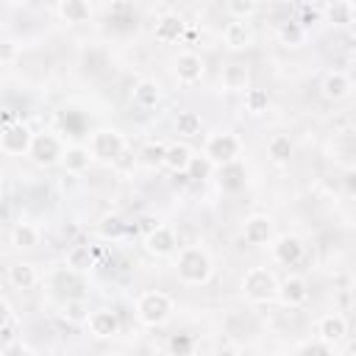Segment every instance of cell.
I'll use <instances>...</instances> for the list:
<instances>
[{"instance_id":"ba28073f","label":"cell","mask_w":356,"mask_h":356,"mask_svg":"<svg viewBox=\"0 0 356 356\" xmlns=\"http://www.w3.org/2000/svg\"><path fill=\"white\" fill-rule=\"evenodd\" d=\"M175 75H178L181 83L200 81V75H203V58L197 53H192V50L178 53V58H175Z\"/></svg>"},{"instance_id":"8d00e7d4","label":"cell","mask_w":356,"mask_h":356,"mask_svg":"<svg viewBox=\"0 0 356 356\" xmlns=\"http://www.w3.org/2000/svg\"><path fill=\"white\" fill-rule=\"evenodd\" d=\"M125 228H128V225H125L120 217H103V225H100L103 236H120Z\"/></svg>"},{"instance_id":"484cf974","label":"cell","mask_w":356,"mask_h":356,"mask_svg":"<svg viewBox=\"0 0 356 356\" xmlns=\"http://www.w3.org/2000/svg\"><path fill=\"white\" fill-rule=\"evenodd\" d=\"M58 11H61V17H64L67 22H86V19L92 17L89 3H83V0H64V3L58 6Z\"/></svg>"},{"instance_id":"5bb4252c","label":"cell","mask_w":356,"mask_h":356,"mask_svg":"<svg viewBox=\"0 0 356 356\" xmlns=\"http://www.w3.org/2000/svg\"><path fill=\"white\" fill-rule=\"evenodd\" d=\"M270 234H273V222H270L267 217L253 214V217H248V220H245L242 236H245V242H248V245H264V242L270 239Z\"/></svg>"},{"instance_id":"b9f144b4","label":"cell","mask_w":356,"mask_h":356,"mask_svg":"<svg viewBox=\"0 0 356 356\" xmlns=\"http://www.w3.org/2000/svg\"><path fill=\"white\" fill-rule=\"evenodd\" d=\"M14 53H17V47L11 44V42H0V58L6 61V58H14Z\"/></svg>"},{"instance_id":"bcb514c9","label":"cell","mask_w":356,"mask_h":356,"mask_svg":"<svg viewBox=\"0 0 356 356\" xmlns=\"http://www.w3.org/2000/svg\"><path fill=\"white\" fill-rule=\"evenodd\" d=\"M0 200H3V186H0Z\"/></svg>"},{"instance_id":"7bdbcfd3","label":"cell","mask_w":356,"mask_h":356,"mask_svg":"<svg viewBox=\"0 0 356 356\" xmlns=\"http://www.w3.org/2000/svg\"><path fill=\"white\" fill-rule=\"evenodd\" d=\"M8 317H11V306L0 298V325H6V323H8Z\"/></svg>"},{"instance_id":"30bf717a","label":"cell","mask_w":356,"mask_h":356,"mask_svg":"<svg viewBox=\"0 0 356 356\" xmlns=\"http://www.w3.org/2000/svg\"><path fill=\"white\" fill-rule=\"evenodd\" d=\"M273 256H275V261H281V264H286V267H292V264H298L300 259H303V242L298 239V236H281L275 245H273Z\"/></svg>"},{"instance_id":"d6986e66","label":"cell","mask_w":356,"mask_h":356,"mask_svg":"<svg viewBox=\"0 0 356 356\" xmlns=\"http://www.w3.org/2000/svg\"><path fill=\"white\" fill-rule=\"evenodd\" d=\"M323 11H325V17H328V22H334V25H339V28H345V25H350V22H353V14H356V6H353L350 0H337V3H331V6H325Z\"/></svg>"},{"instance_id":"d4e9b609","label":"cell","mask_w":356,"mask_h":356,"mask_svg":"<svg viewBox=\"0 0 356 356\" xmlns=\"http://www.w3.org/2000/svg\"><path fill=\"white\" fill-rule=\"evenodd\" d=\"M108 19L117 22V28L131 31V28L136 25V11H134L131 3H111V8H108Z\"/></svg>"},{"instance_id":"1f68e13d","label":"cell","mask_w":356,"mask_h":356,"mask_svg":"<svg viewBox=\"0 0 356 356\" xmlns=\"http://www.w3.org/2000/svg\"><path fill=\"white\" fill-rule=\"evenodd\" d=\"M209 172H211V161L206 156H192L189 159V164H186V178L189 181H203V178H209Z\"/></svg>"},{"instance_id":"e0dca14e","label":"cell","mask_w":356,"mask_h":356,"mask_svg":"<svg viewBox=\"0 0 356 356\" xmlns=\"http://www.w3.org/2000/svg\"><path fill=\"white\" fill-rule=\"evenodd\" d=\"M350 92V81L345 72H328L323 78V97L325 100H342Z\"/></svg>"},{"instance_id":"f6af8a7d","label":"cell","mask_w":356,"mask_h":356,"mask_svg":"<svg viewBox=\"0 0 356 356\" xmlns=\"http://www.w3.org/2000/svg\"><path fill=\"white\" fill-rule=\"evenodd\" d=\"M103 356H122V353H103Z\"/></svg>"},{"instance_id":"ee69618b","label":"cell","mask_w":356,"mask_h":356,"mask_svg":"<svg viewBox=\"0 0 356 356\" xmlns=\"http://www.w3.org/2000/svg\"><path fill=\"white\" fill-rule=\"evenodd\" d=\"M6 356H19V353H17V350H8V353H6Z\"/></svg>"},{"instance_id":"ab89813d","label":"cell","mask_w":356,"mask_h":356,"mask_svg":"<svg viewBox=\"0 0 356 356\" xmlns=\"http://www.w3.org/2000/svg\"><path fill=\"white\" fill-rule=\"evenodd\" d=\"M317 14H320V8H309V6H303V19L298 22L300 28H306V25H312L314 19H317Z\"/></svg>"},{"instance_id":"d590c367","label":"cell","mask_w":356,"mask_h":356,"mask_svg":"<svg viewBox=\"0 0 356 356\" xmlns=\"http://www.w3.org/2000/svg\"><path fill=\"white\" fill-rule=\"evenodd\" d=\"M281 39L284 42H289V44H298L300 39H303V28L298 25V22H281Z\"/></svg>"},{"instance_id":"277c9868","label":"cell","mask_w":356,"mask_h":356,"mask_svg":"<svg viewBox=\"0 0 356 356\" xmlns=\"http://www.w3.org/2000/svg\"><path fill=\"white\" fill-rule=\"evenodd\" d=\"M236 156H239V139L234 136V134H214L209 142H206V159L211 161V164H231V161H236Z\"/></svg>"},{"instance_id":"7402d4cb","label":"cell","mask_w":356,"mask_h":356,"mask_svg":"<svg viewBox=\"0 0 356 356\" xmlns=\"http://www.w3.org/2000/svg\"><path fill=\"white\" fill-rule=\"evenodd\" d=\"M95 264V250L89 245H72L70 253H67V267L75 270V273H83Z\"/></svg>"},{"instance_id":"7a4b0ae2","label":"cell","mask_w":356,"mask_h":356,"mask_svg":"<svg viewBox=\"0 0 356 356\" xmlns=\"http://www.w3.org/2000/svg\"><path fill=\"white\" fill-rule=\"evenodd\" d=\"M242 289L250 300L256 303H264L270 298L278 295V284H275V275L267 270V267H250L242 278Z\"/></svg>"},{"instance_id":"d6a6232c","label":"cell","mask_w":356,"mask_h":356,"mask_svg":"<svg viewBox=\"0 0 356 356\" xmlns=\"http://www.w3.org/2000/svg\"><path fill=\"white\" fill-rule=\"evenodd\" d=\"M245 106H248V111L261 114L267 108V92L264 89H248L245 92Z\"/></svg>"},{"instance_id":"836d02e7","label":"cell","mask_w":356,"mask_h":356,"mask_svg":"<svg viewBox=\"0 0 356 356\" xmlns=\"http://www.w3.org/2000/svg\"><path fill=\"white\" fill-rule=\"evenodd\" d=\"M164 153H167V145L164 142H150L142 147V159L147 164H164Z\"/></svg>"},{"instance_id":"60d3db41","label":"cell","mask_w":356,"mask_h":356,"mask_svg":"<svg viewBox=\"0 0 356 356\" xmlns=\"http://www.w3.org/2000/svg\"><path fill=\"white\" fill-rule=\"evenodd\" d=\"M17 122V117H14V111H8V108H3L0 111V131L3 128H8V125H14Z\"/></svg>"},{"instance_id":"74e56055","label":"cell","mask_w":356,"mask_h":356,"mask_svg":"<svg viewBox=\"0 0 356 356\" xmlns=\"http://www.w3.org/2000/svg\"><path fill=\"white\" fill-rule=\"evenodd\" d=\"M170 350H172L175 356H189V350H192V337H186V334L172 337V339H170Z\"/></svg>"},{"instance_id":"e575fe53","label":"cell","mask_w":356,"mask_h":356,"mask_svg":"<svg viewBox=\"0 0 356 356\" xmlns=\"http://www.w3.org/2000/svg\"><path fill=\"white\" fill-rule=\"evenodd\" d=\"M256 8H259V6H256L253 0H231V3H228V11H231L236 19H245V17H250Z\"/></svg>"},{"instance_id":"4fadbf2b","label":"cell","mask_w":356,"mask_h":356,"mask_svg":"<svg viewBox=\"0 0 356 356\" xmlns=\"http://www.w3.org/2000/svg\"><path fill=\"white\" fill-rule=\"evenodd\" d=\"M86 323H89V331H92L95 337H111V334L120 331V317H117L111 309H97V312H92V314L86 317Z\"/></svg>"},{"instance_id":"cb8c5ba5","label":"cell","mask_w":356,"mask_h":356,"mask_svg":"<svg viewBox=\"0 0 356 356\" xmlns=\"http://www.w3.org/2000/svg\"><path fill=\"white\" fill-rule=\"evenodd\" d=\"M8 281L14 289H31L36 284V270L33 264H11L8 267Z\"/></svg>"},{"instance_id":"52a82bcc","label":"cell","mask_w":356,"mask_h":356,"mask_svg":"<svg viewBox=\"0 0 356 356\" xmlns=\"http://www.w3.org/2000/svg\"><path fill=\"white\" fill-rule=\"evenodd\" d=\"M28 153H31V159L36 164H53L61 156V145H58V139L53 134H33Z\"/></svg>"},{"instance_id":"9c48e42d","label":"cell","mask_w":356,"mask_h":356,"mask_svg":"<svg viewBox=\"0 0 356 356\" xmlns=\"http://www.w3.org/2000/svg\"><path fill=\"white\" fill-rule=\"evenodd\" d=\"M220 81H222V89H228V92H248V89H250V72H248V67L239 64V61L222 67Z\"/></svg>"},{"instance_id":"ac0fdd59","label":"cell","mask_w":356,"mask_h":356,"mask_svg":"<svg viewBox=\"0 0 356 356\" xmlns=\"http://www.w3.org/2000/svg\"><path fill=\"white\" fill-rule=\"evenodd\" d=\"M156 39L159 42H164V44H170V42H175L181 33H184V19L181 17H175V14H164L159 22H156Z\"/></svg>"},{"instance_id":"f546056e","label":"cell","mask_w":356,"mask_h":356,"mask_svg":"<svg viewBox=\"0 0 356 356\" xmlns=\"http://www.w3.org/2000/svg\"><path fill=\"white\" fill-rule=\"evenodd\" d=\"M11 242H14L17 248H33V245L39 242V231H36L33 225H28V222H19V225L11 231Z\"/></svg>"},{"instance_id":"8992f818","label":"cell","mask_w":356,"mask_h":356,"mask_svg":"<svg viewBox=\"0 0 356 356\" xmlns=\"http://www.w3.org/2000/svg\"><path fill=\"white\" fill-rule=\"evenodd\" d=\"M31 139H33V134L28 131V125L14 122V125L0 131V150H6V153H28Z\"/></svg>"},{"instance_id":"9a60e30c","label":"cell","mask_w":356,"mask_h":356,"mask_svg":"<svg viewBox=\"0 0 356 356\" xmlns=\"http://www.w3.org/2000/svg\"><path fill=\"white\" fill-rule=\"evenodd\" d=\"M278 295H281V300H284L286 306H303V303L309 300V286H306L303 278L292 275V278H286V281L278 286Z\"/></svg>"},{"instance_id":"7c38bea8","label":"cell","mask_w":356,"mask_h":356,"mask_svg":"<svg viewBox=\"0 0 356 356\" xmlns=\"http://www.w3.org/2000/svg\"><path fill=\"white\" fill-rule=\"evenodd\" d=\"M222 39L228 47L234 50H242V47H250L253 44V31L245 19H231L225 28H222Z\"/></svg>"},{"instance_id":"4316f807","label":"cell","mask_w":356,"mask_h":356,"mask_svg":"<svg viewBox=\"0 0 356 356\" xmlns=\"http://www.w3.org/2000/svg\"><path fill=\"white\" fill-rule=\"evenodd\" d=\"M267 156H270L275 164L289 161V156H292V139L284 136V134H275V136L267 142Z\"/></svg>"},{"instance_id":"44dd1931","label":"cell","mask_w":356,"mask_h":356,"mask_svg":"<svg viewBox=\"0 0 356 356\" xmlns=\"http://www.w3.org/2000/svg\"><path fill=\"white\" fill-rule=\"evenodd\" d=\"M220 184H222V189H228V192H239V189L245 186V167L236 164V161L222 164V167H220Z\"/></svg>"},{"instance_id":"2e32d148","label":"cell","mask_w":356,"mask_h":356,"mask_svg":"<svg viewBox=\"0 0 356 356\" xmlns=\"http://www.w3.org/2000/svg\"><path fill=\"white\" fill-rule=\"evenodd\" d=\"M147 250L156 253V256H167L175 250V234L167 228V225H156L150 234H147Z\"/></svg>"},{"instance_id":"f35d334b","label":"cell","mask_w":356,"mask_h":356,"mask_svg":"<svg viewBox=\"0 0 356 356\" xmlns=\"http://www.w3.org/2000/svg\"><path fill=\"white\" fill-rule=\"evenodd\" d=\"M300 356H331V348L325 342H312L300 350Z\"/></svg>"},{"instance_id":"603a6c76","label":"cell","mask_w":356,"mask_h":356,"mask_svg":"<svg viewBox=\"0 0 356 356\" xmlns=\"http://www.w3.org/2000/svg\"><path fill=\"white\" fill-rule=\"evenodd\" d=\"M192 153L186 145H167V153H164V167H170L172 172H186V164H189Z\"/></svg>"},{"instance_id":"ffe728a7","label":"cell","mask_w":356,"mask_h":356,"mask_svg":"<svg viewBox=\"0 0 356 356\" xmlns=\"http://www.w3.org/2000/svg\"><path fill=\"white\" fill-rule=\"evenodd\" d=\"M89 161H92V153H89V147H81V145H75V147H70V150L64 153V172H70V175H78V172H83V170L89 167Z\"/></svg>"},{"instance_id":"4dcf8cb0","label":"cell","mask_w":356,"mask_h":356,"mask_svg":"<svg viewBox=\"0 0 356 356\" xmlns=\"http://www.w3.org/2000/svg\"><path fill=\"white\" fill-rule=\"evenodd\" d=\"M61 314H64L70 323H86V317H89V309H86L83 298H67V303H64Z\"/></svg>"},{"instance_id":"f1b7e54d","label":"cell","mask_w":356,"mask_h":356,"mask_svg":"<svg viewBox=\"0 0 356 356\" xmlns=\"http://www.w3.org/2000/svg\"><path fill=\"white\" fill-rule=\"evenodd\" d=\"M175 131L181 136H197L200 134V114L197 111H178L175 117Z\"/></svg>"},{"instance_id":"8fae6325","label":"cell","mask_w":356,"mask_h":356,"mask_svg":"<svg viewBox=\"0 0 356 356\" xmlns=\"http://www.w3.org/2000/svg\"><path fill=\"white\" fill-rule=\"evenodd\" d=\"M317 334H320V342H325V345H334V342H339L345 334H348V323H345V317L342 314H325V317H320V323H317Z\"/></svg>"},{"instance_id":"7dc6e473","label":"cell","mask_w":356,"mask_h":356,"mask_svg":"<svg viewBox=\"0 0 356 356\" xmlns=\"http://www.w3.org/2000/svg\"><path fill=\"white\" fill-rule=\"evenodd\" d=\"M278 356H289V353H278Z\"/></svg>"},{"instance_id":"6da1fadb","label":"cell","mask_w":356,"mask_h":356,"mask_svg":"<svg viewBox=\"0 0 356 356\" xmlns=\"http://www.w3.org/2000/svg\"><path fill=\"white\" fill-rule=\"evenodd\" d=\"M211 275V259L200 248H184L178 256V278L186 284H206Z\"/></svg>"},{"instance_id":"83f0119b","label":"cell","mask_w":356,"mask_h":356,"mask_svg":"<svg viewBox=\"0 0 356 356\" xmlns=\"http://www.w3.org/2000/svg\"><path fill=\"white\" fill-rule=\"evenodd\" d=\"M134 100L142 108H153L159 103V83L156 81H139L136 89H134Z\"/></svg>"},{"instance_id":"3957f363","label":"cell","mask_w":356,"mask_h":356,"mask_svg":"<svg viewBox=\"0 0 356 356\" xmlns=\"http://www.w3.org/2000/svg\"><path fill=\"white\" fill-rule=\"evenodd\" d=\"M172 312V300L170 295L153 289V292H145L139 300H136V314L145 325H161Z\"/></svg>"},{"instance_id":"5b68a950","label":"cell","mask_w":356,"mask_h":356,"mask_svg":"<svg viewBox=\"0 0 356 356\" xmlns=\"http://www.w3.org/2000/svg\"><path fill=\"white\" fill-rule=\"evenodd\" d=\"M122 153H125V139H122L120 131L103 128L92 136V156H97L103 161H117Z\"/></svg>"}]
</instances>
